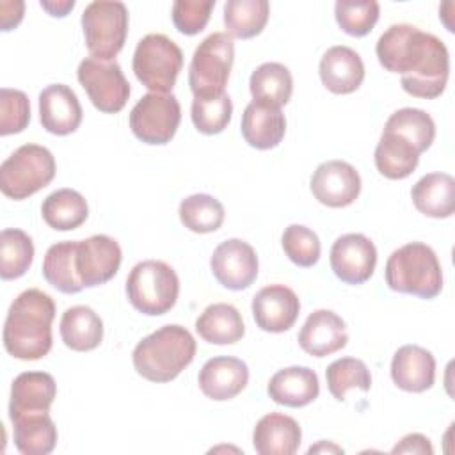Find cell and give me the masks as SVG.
<instances>
[{"label": "cell", "mask_w": 455, "mask_h": 455, "mask_svg": "<svg viewBox=\"0 0 455 455\" xmlns=\"http://www.w3.org/2000/svg\"><path fill=\"white\" fill-rule=\"evenodd\" d=\"M181 224L199 235L217 231L226 217L222 203L210 194H192L180 203Z\"/></svg>", "instance_id": "37"}, {"label": "cell", "mask_w": 455, "mask_h": 455, "mask_svg": "<svg viewBox=\"0 0 455 455\" xmlns=\"http://www.w3.org/2000/svg\"><path fill=\"white\" fill-rule=\"evenodd\" d=\"M393 453H421V455H432L434 448L430 444V439L423 434H407L400 439V443L391 450Z\"/></svg>", "instance_id": "44"}, {"label": "cell", "mask_w": 455, "mask_h": 455, "mask_svg": "<svg viewBox=\"0 0 455 455\" xmlns=\"http://www.w3.org/2000/svg\"><path fill=\"white\" fill-rule=\"evenodd\" d=\"M256 325L265 332H284L293 327L300 313L297 293L284 284L261 288L251 304Z\"/></svg>", "instance_id": "16"}, {"label": "cell", "mask_w": 455, "mask_h": 455, "mask_svg": "<svg viewBox=\"0 0 455 455\" xmlns=\"http://www.w3.org/2000/svg\"><path fill=\"white\" fill-rule=\"evenodd\" d=\"M268 396L284 407H304L318 398V375L307 366H290L275 371L267 386Z\"/></svg>", "instance_id": "24"}, {"label": "cell", "mask_w": 455, "mask_h": 455, "mask_svg": "<svg viewBox=\"0 0 455 455\" xmlns=\"http://www.w3.org/2000/svg\"><path fill=\"white\" fill-rule=\"evenodd\" d=\"M302 439V430L291 416L265 414L252 430V446L259 455H293Z\"/></svg>", "instance_id": "25"}, {"label": "cell", "mask_w": 455, "mask_h": 455, "mask_svg": "<svg viewBox=\"0 0 455 455\" xmlns=\"http://www.w3.org/2000/svg\"><path fill=\"white\" fill-rule=\"evenodd\" d=\"M80 21L91 57L114 60L128 36V7L123 2L96 0L84 9Z\"/></svg>", "instance_id": "9"}, {"label": "cell", "mask_w": 455, "mask_h": 455, "mask_svg": "<svg viewBox=\"0 0 455 455\" xmlns=\"http://www.w3.org/2000/svg\"><path fill=\"white\" fill-rule=\"evenodd\" d=\"M249 382L247 364L231 355H217L208 359L199 370L197 384L204 396L224 402L240 395Z\"/></svg>", "instance_id": "18"}, {"label": "cell", "mask_w": 455, "mask_h": 455, "mask_svg": "<svg viewBox=\"0 0 455 455\" xmlns=\"http://www.w3.org/2000/svg\"><path fill=\"white\" fill-rule=\"evenodd\" d=\"M137 80L151 92H171L183 68L181 48L164 34L144 36L132 60Z\"/></svg>", "instance_id": "7"}, {"label": "cell", "mask_w": 455, "mask_h": 455, "mask_svg": "<svg viewBox=\"0 0 455 455\" xmlns=\"http://www.w3.org/2000/svg\"><path fill=\"white\" fill-rule=\"evenodd\" d=\"M309 188L318 203L329 208H345L359 197L361 176L348 162L327 160L315 169Z\"/></svg>", "instance_id": "14"}, {"label": "cell", "mask_w": 455, "mask_h": 455, "mask_svg": "<svg viewBox=\"0 0 455 455\" xmlns=\"http://www.w3.org/2000/svg\"><path fill=\"white\" fill-rule=\"evenodd\" d=\"M57 396L55 379L46 371H23L11 386L9 418L21 414L48 412Z\"/></svg>", "instance_id": "22"}, {"label": "cell", "mask_w": 455, "mask_h": 455, "mask_svg": "<svg viewBox=\"0 0 455 455\" xmlns=\"http://www.w3.org/2000/svg\"><path fill=\"white\" fill-rule=\"evenodd\" d=\"M12 421L14 446L23 455H48L57 444V427L48 412L21 414Z\"/></svg>", "instance_id": "31"}, {"label": "cell", "mask_w": 455, "mask_h": 455, "mask_svg": "<svg viewBox=\"0 0 455 455\" xmlns=\"http://www.w3.org/2000/svg\"><path fill=\"white\" fill-rule=\"evenodd\" d=\"M210 268L224 288L240 291L256 281L259 263L251 243L240 238H229L215 247L210 258Z\"/></svg>", "instance_id": "12"}, {"label": "cell", "mask_w": 455, "mask_h": 455, "mask_svg": "<svg viewBox=\"0 0 455 455\" xmlns=\"http://www.w3.org/2000/svg\"><path fill=\"white\" fill-rule=\"evenodd\" d=\"M126 295L139 313L165 315L174 307L180 295L178 274L160 259L139 261L126 277Z\"/></svg>", "instance_id": "5"}, {"label": "cell", "mask_w": 455, "mask_h": 455, "mask_svg": "<svg viewBox=\"0 0 455 455\" xmlns=\"http://www.w3.org/2000/svg\"><path fill=\"white\" fill-rule=\"evenodd\" d=\"M375 53L386 71L402 75V89L407 94L434 100L444 92L450 55L434 34L411 23H395L379 37Z\"/></svg>", "instance_id": "1"}, {"label": "cell", "mask_w": 455, "mask_h": 455, "mask_svg": "<svg viewBox=\"0 0 455 455\" xmlns=\"http://www.w3.org/2000/svg\"><path fill=\"white\" fill-rule=\"evenodd\" d=\"M391 379L396 387L409 393H423L434 386L435 359L419 345L400 347L391 361Z\"/></svg>", "instance_id": "21"}, {"label": "cell", "mask_w": 455, "mask_h": 455, "mask_svg": "<svg viewBox=\"0 0 455 455\" xmlns=\"http://www.w3.org/2000/svg\"><path fill=\"white\" fill-rule=\"evenodd\" d=\"M318 73L325 89L334 94H350L364 80V64L355 50L338 44L322 55Z\"/></svg>", "instance_id": "20"}, {"label": "cell", "mask_w": 455, "mask_h": 455, "mask_svg": "<svg viewBox=\"0 0 455 455\" xmlns=\"http://www.w3.org/2000/svg\"><path fill=\"white\" fill-rule=\"evenodd\" d=\"M249 89L254 101L281 108L291 98L293 78L284 64L263 62L252 71Z\"/></svg>", "instance_id": "33"}, {"label": "cell", "mask_w": 455, "mask_h": 455, "mask_svg": "<svg viewBox=\"0 0 455 455\" xmlns=\"http://www.w3.org/2000/svg\"><path fill=\"white\" fill-rule=\"evenodd\" d=\"M215 0H176L172 4V23L185 36L199 34L210 21Z\"/></svg>", "instance_id": "43"}, {"label": "cell", "mask_w": 455, "mask_h": 455, "mask_svg": "<svg viewBox=\"0 0 455 455\" xmlns=\"http://www.w3.org/2000/svg\"><path fill=\"white\" fill-rule=\"evenodd\" d=\"M190 116L197 132L204 135H217L231 121V116H233L231 98L226 92L219 96L194 98Z\"/></svg>", "instance_id": "40"}, {"label": "cell", "mask_w": 455, "mask_h": 455, "mask_svg": "<svg viewBox=\"0 0 455 455\" xmlns=\"http://www.w3.org/2000/svg\"><path fill=\"white\" fill-rule=\"evenodd\" d=\"M196 355L194 336L178 323H169L142 338L132 354L135 371L149 382L174 380Z\"/></svg>", "instance_id": "3"}, {"label": "cell", "mask_w": 455, "mask_h": 455, "mask_svg": "<svg viewBox=\"0 0 455 455\" xmlns=\"http://www.w3.org/2000/svg\"><path fill=\"white\" fill-rule=\"evenodd\" d=\"M386 283L393 291L434 299L443 290V270L434 249L423 242H409L386 261Z\"/></svg>", "instance_id": "4"}, {"label": "cell", "mask_w": 455, "mask_h": 455, "mask_svg": "<svg viewBox=\"0 0 455 455\" xmlns=\"http://www.w3.org/2000/svg\"><path fill=\"white\" fill-rule=\"evenodd\" d=\"M384 130L393 132L409 140L419 153L427 151L435 139V123L421 108L403 107L389 116Z\"/></svg>", "instance_id": "35"}, {"label": "cell", "mask_w": 455, "mask_h": 455, "mask_svg": "<svg viewBox=\"0 0 455 455\" xmlns=\"http://www.w3.org/2000/svg\"><path fill=\"white\" fill-rule=\"evenodd\" d=\"M78 240H64L48 247L43 259V277L60 293H78L85 286L76 270Z\"/></svg>", "instance_id": "29"}, {"label": "cell", "mask_w": 455, "mask_h": 455, "mask_svg": "<svg viewBox=\"0 0 455 455\" xmlns=\"http://www.w3.org/2000/svg\"><path fill=\"white\" fill-rule=\"evenodd\" d=\"M30 123V101L23 91L4 87L0 91V135L23 132Z\"/></svg>", "instance_id": "42"}, {"label": "cell", "mask_w": 455, "mask_h": 455, "mask_svg": "<svg viewBox=\"0 0 455 455\" xmlns=\"http://www.w3.org/2000/svg\"><path fill=\"white\" fill-rule=\"evenodd\" d=\"M59 331L68 348L89 352L103 339V320L89 306H73L62 313Z\"/></svg>", "instance_id": "27"}, {"label": "cell", "mask_w": 455, "mask_h": 455, "mask_svg": "<svg viewBox=\"0 0 455 455\" xmlns=\"http://www.w3.org/2000/svg\"><path fill=\"white\" fill-rule=\"evenodd\" d=\"M82 105L75 91L66 84H52L39 92V119L53 135H69L82 123Z\"/></svg>", "instance_id": "17"}, {"label": "cell", "mask_w": 455, "mask_h": 455, "mask_svg": "<svg viewBox=\"0 0 455 455\" xmlns=\"http://www.w3.org/2000/svg\"><path fill=\"white\" fill-rule=\"evenodd\" d=\"M121 259V247L108 235H92L85 240H78L76 270L85 288L108 283L117 274Z\"/></svg>", "instance_id": "15"}, {"label": "cell", "mask_w": 455, "mask_h": 455, "mask_svg": "<svg viewBox=\"0 0 455 455\" xmlns=\"http://www.w3.org/2000/svg\"><path fill=\"white\" fill-rule=\"evenodd\" d=\"M76 76L100 112L116 114L124 108L130 98V84L116 60L85 57L78 64Z\"/></svg>", "instance_id": "11"}, {"label": "cell", "mask_w": 455, "mask_h": 455, "mask_svg": "<svg viewBox=\"0 0 455 455\" xmlns=\"http://www.w3.org/2000/svg\"><path fill=\"white\" fill-rule=\"evenodd\" d=\"M41 7L44 11H48L50 16H66L73 7H75V0H66V2H43L41 0Z\"/></svg>", "instance_id": "46"}, {"label": "cell", "mask_w": 455, "mask_h": 455, "mask_svg": "<svg viewBox=\"0 0 455 455\" xmlns=\"http://www.w3.org/2000/svg\"><path fill=\"white\" fill-rule=\"evenodd\" d=\"M379 2L375 0H338L334 16L339 28L354 37L370 34L379 21Z\"/></svg>", "instance_id": "39"}, {"label": "cell", "mask_w": 455, "mask_h": 455, "mask_svg": "<svg viewBox=\"0 0 455 455\" xmlns=\"http://www.w3.org/2000/svg\"><path fill=\"white\" fill-rule=\"evenodd\" d=\"M270 14L267 0H228L224 4V27L229 37L251 39L265 28Z\"/></svg>", "instance_id": "34"}, {"label": "cell", "mask_w": 455, "mask_h": 455, "mask_svg": "<svg viewBox=\"0 0 455 455\" xmlns=\"http://www.w3.org/2000/svg\"><path fill=\"white\" fill-rule=\"evenodd\" d=\"M23 9H25V4H23V2H18L14 11H9L7 0L0 2V25H2V30H4V32L14 28V27L21 21V18H23Z\"/></svg>", "instance_id": "45"}, {"label": "cell", "mask_w": 455, "mask_h": 455, "mask_svg": "<svg viewBox=\"0 0 455 455\" xmlns=\"http://www.w3.org/2000/svg\"><path fill=\"white\" fill-rule=\"evenodd\" d=\"M181 121V107L174 94L148 92L130 112L133 135L151 146H164L172 140Z\"/></svg>", "instance_id": "10"}, {"label": "cell", "mask_w": 455, "mask_h": 455, "mask_svg": "<svg viewBox=\"0 0 455 455\" xmlns=\"http://www.w3.org/2000/svg\"><path fill=\"white\" fill-rule=\"evenodd\" d=\"M53 299L37 288L21 291L11 304L4 323V348L21 361L43 359L52 350Z\"/></svg>", "instance_id": "2"}, {"label": "cell", "mask_w": 455, "mask_h": 455, "mask_svg": "<svg viewBox=\"0 0 455 455\" xmlns=\"http://www.w3.org/2000/svg\"><path fill=\"white\" fill-rule=\"evenodd\" d=\"M197 334L212 345H231L243 338L245 325L240 311L226 302L210 304L196 320Z\"/></svg>", "instance_id": "30"}, {"label": "cell", "mask_w": 455, "mask_h": 455, "mask_svg": "<svg viewBox=\"0 0 455 455\" xmlns=\"http://www.w3.org/2000/svg\"><path fill=\"white\" fill-rule=\"evenodd\" d=\"M318 451H334V453H343V448H339V446H336V444H332V443H325V441H322V443H318L316 446H311V448L307 450V453H318Z\"/></svg>", "instance_id": "47"}, {"label": "cell", "mask_w": 455, "mask_h": 455, "mask_svg": "<svg viewBox=\"0 0 455 455\" xmlns=\"http://www.w3.org/2000/svg\"><path fill=\"white\" fill-rule=\"evenodd\" d=\"M419 151L403 137L382 130L373 160L377 171L389 180H403L414 172L419 162Z\"/></svg>", "instance_id": "28"}, {"label": "cell", "mask_w": 455, "mask_h": 455, "mask_svg": "<svg viewBox=\"0 0 455 455\" xmlns=\"http://www.w3.org/2000/svg\"><path fill=\"white\" fill-rule=\"evenodd\" d=\"M329 259L331 268L339 281L347 284H363L373 275L377 249L368 236L361 233H347L336 238Z\"/></svg>", "instance_id": "13"}, {"label": "cell", "mask_w": 455, "mask_h": 455, "mask_svg": "<svg viewBox=\"0 0 455 455\" xmlns=\"http://www.w3.org/2000/svg\"><path fill=\"white\" fill-rule=\"evenodd\" d=\"M327 387L329 393L338 400L343 402L350 389H361L368 393L371 387V375L364 361L355 357H341L332 361L325 370Z\"/></svg>", "instance_id": "38"}, {"label": "cell", "mask_w": 455, "mask_h": 455, "mask_svg": "<svg viewBox=\"0 0 455 455\" xmlns=\"http://www.w3.org/2000/svg\"><path fill=\"white\" fill-rule=\"evenodd\" d=\"M41 215L52 229L71 231L87 220L89 206L80 192L73 188H59L44 197Z\"/></svg>", "instance_id": "32"}, {"label": "cell", "mask_w": 455, "mask_h": 455, "mask_svg": "<svg viewBox=\"0 0 455 455\" xmlns=\"http://www.w3.org/2000/svg\"><path fill=\"white\" fill-rule=\"evenodd\" d=\"M235 60L233 39L224 32H213L194 50L188 66V85L194 98L219 96L229 80Z\"/></svg>", "instance_id": "8"}, {"label": "cell", "mask_w": 455, "mask_h": 455, "mask_svg": "<svg viewBox=\"0 0 455 455\" xmlns=\"http://www.w3.org/2000/svg\"><path fill=\"white\" fill-rule=\"evenodd\" d=\"M416 210L432 219H448L455 212V180L446 172H428L411 190Z\"/></svg>", "instance_id": "26"}, {"label": "cell", "mask_w": 455, "mask_h": 455, "mask_svg": "<svg viewBox=\"0 0 455 455\" xmlns=\"http://www.w3.org/2000/svg\"><path fill=\"white\" fill-rule=\"evenodd\" d=\"M281 245L290 261L297 267L309 268L320 259V240L318 235L302 224H290L281 238Z\"/></svg>", "instance_id": "41"}, {"label": "cell", "mask_w": 455, "mask_h": 455, "mask_svg": "<svg viewBox=\"0 0 455 455\" xmlns=\"http://www.w3.org/2000/svg\"><path fill=\"white\" fill-rule=\"evenodd\" d=\"M34 261L32 238L16 228L0 233V277L4 281L18 279L27 274Z\"/></svg>", "instance_id": "36"}, {"label": "cell", "mask_w": 455, "mask_h": 455, "mask_svg": "<svg viewBox=\"0 0 455 455\" xmlns=\"http://www.w3.org/2000/svg\"><path fill=\"white\" fill-rule=\"evenodd\" d=\"M297 339L306 354L325 357L345 348L348 334L339 315L331 309H316L306 318Z\"/></svg>", "instance_id": "19"}, {"label": "cell", "mask_w": 455, "mask_h": 455, "mask_svg": "<svg viewBox=\"0 0 455 455\" xmlns=\"http://www.w3.org/2000/svg\"><path fill=\"white\" fill-rule=\"evenodd\" d=\"M242 137L256 149H272L279 146L286 133V117L279 107L251 101L242 114Z\"/></svg>", "instance_id": "23"}, {"label": "cell", "mask_w": 455, "mask_h": 455, "mask_svg": "<svg viewBox=\"0 0 455 455\" xmlns=\"http://www.w3.org/2000/svg\"><path fill=\"white\" fill-rule=\"evenodd\" d=\"M55 171L50 149L39 144H23L0 165V190L9 199H27L50 185Z\"/></svg>", "instance_id": "6"}]
</instances>
